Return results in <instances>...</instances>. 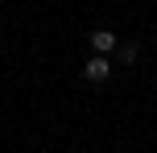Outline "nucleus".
I'll list each match as a JSON object with an SVG mask.
<instances>
[{
	"label": "nucleus",
	"mask_w": 157,
	"mask_h": 153,
	"mask_svg": "<svg viewBox=\"0 0 157 153\" xmlns=\"http://www.w3.org/2000/svg\"><path fill=\"white\" fill-rule=\"evenodd\" d=\"M120 58H124V62H136V46H132V41H128V46H120Z\"/></svg>",
	"instance_id": "7ed1b4c3"
},
{
	"label": "nucleus",
	"mask_w": 157,
	"mask_h": 153,
	"mask_svg": "<svg viewBox=\"0 0 157 153\" xmlns=\"http://www.w3.org/2000/svg\"><path fill=\"white\" fill-rule=\"evenodd\" d=\"M91 46H95V54H108V50L120 46V41H116V33H112V29H95V33H91Z\"/></svg>",
	"instance_id": "f03ea898"
},
{
	"label": "nucleus",
	"mask_w": 157,
	"mask_h": 153,
	"mask_svg": "<svg viewBox=\"0 0 157 153\" xmlns=\"http://www.w3.org/2000/svg\"><path fill=\"white\" fill-rule=\"evenodd\" d=\"M83 75H87V79H91V83H103V79H108V75H112V62H108V54H95L91 62L83 66Z\"/></svg>",
	"instance_id": "f257e3e1"
}]
</instances>
